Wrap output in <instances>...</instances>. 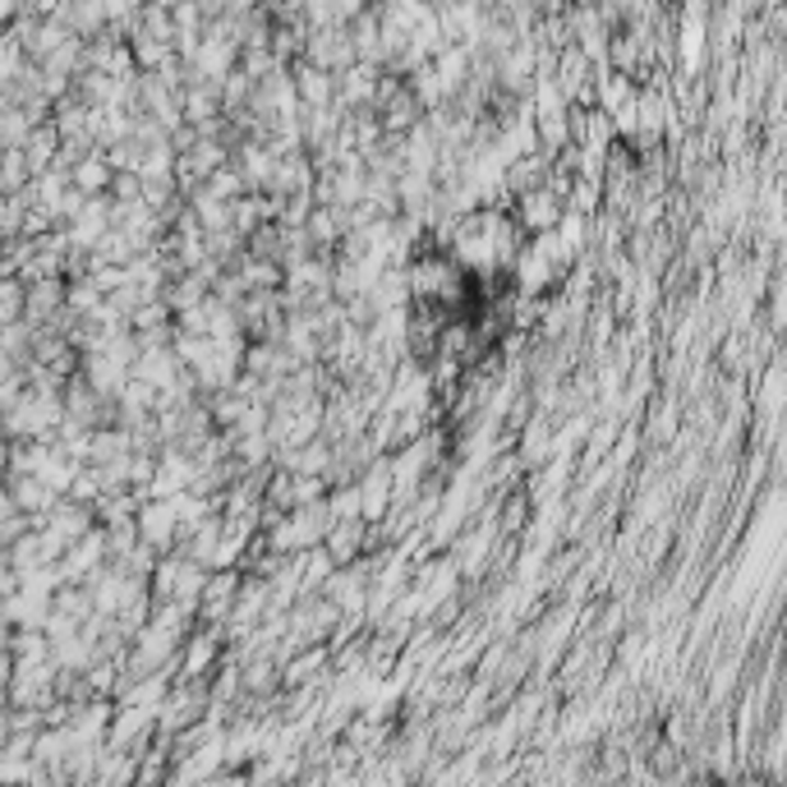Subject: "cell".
Instances as JSON below:
<instances>
[{
    "mask_svg": "<svg viewBox=\"0 0 787 787\" xmlns=\"http://www.w3.org/2000/svg\"><path fill=\"white\" fill-rule=\"evenodd\" d=\"M111 180H115V166L106 148H92L88 157L75 161V184L83 194H111Z\"/></svg>",
    "mask_w": 787,
    "mask_h": 787,
    "instance_id": "8992f818",
    "label": "cell"
},
{
    "mask_svg": "<svg viewBox=\"0 0 787 787\" xmlns=\"http://www.w3.org/2000/svg\"><path fill=\"white\" fill-rule=\"evenodd\" d=\"M337 83H341V106H350V111L373 106L378 102V88H383V79H378V69L369 60H355L350 69H341Z\"/></svg>",
    "mask_w": 787,
    "mask_h": 787,
    "instance_id": "5b68a950",
    "label": "cell"
},
{
    "mask_svg": "<svg viewBox=\"0 0 787 787\" xmlns=\"http://www.w3.org/2000/svg\"><path fill=\"white\" fill-rule=\"evenodd\" d=\"M5 497H10L14 507H23L29 516H37V520H42L46 511H52V507L60 503L65 493H56L52 484L42 480V474H10V493H5Z\"/></svg>",
    "mask_w": 787,
    "mask_h": 787,
    "instance_id": "277c9868",
    "label": "cell"
},
{
    "mask_svg": "<svg viewBox=\"0 0 787 787\" xmlns=\"http://www.w3.org/2000/svg\"><path fill=\"white\" fill-rule=\"evenodd\" d=\"M291 75H295V88H300V102L304 106H337L341 102V83H337L331 69H323L314 60H300Z\"/></svg>",
    "mask_w": 787,
    "mask_h": 787,
    "instance_id": "3957f363",
    "label": "cell"
},
{
    "mask_svg": "<svg viewBox=\"0 0 787 787\" xmlns=\"http://www.w3.org/2000/svg\"><path fill=\"white\" fill-rule=\"evenodd\" d=\"M111 199H121V203L143 199V176H138V171H115V180H111Z\"/></svg>",
    "mask_w": 787,
    "mask_h": 787,
    "instance_id": "52a82bcc",
    "label": "cell"
},
{
    "mask_svg": "<svg viewBox=\"0 0 787 787\" xmlns=\"http://www.w3.org/2000/svg\"><path fill=\"white\" fill-rule=\"evenodd\" d=\"M304 60H314L323 69H331V75H341V69H350L355 60H360V52H355V37L346 23H327V29H314L304 42Z\"/></svg>",
    "mask_w": 787,
    "mask_h": 787,
    "instance_id": "6da1fadb",
    "label": "cell"
},
{
    "mask_svg": "<svg viewBox=\"0 0 787 787\" xmlns=\"http://www.w3.org/2000/svg\"><path fill=\"white\" fill-rule=\"evenodd\" d=\"M562 194L553 184H539V189H525V194H516V222L539 235V231H553L562 222Z\"/></svg>",
    "mask_w": 787,
    "mask_h": 787,
    "instance_id": "7a4b0ae2",
    "label": "cell"
}]
</instances>
